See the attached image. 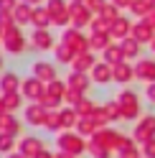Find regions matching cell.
<instances>
[{
    "mask_svg": "<svg viewBox=\"0 0 155 158\" xmlns=\"http://www.w3.org/2000/svg\"><path fill=\"white\" fill-rule=\"evenodd\" d=\"M13 148H15V138L8 135V133H0V153L10 156V153H15Z\"/></svg>",
    "mask_w": 155,
    "mask_h": 158,
    "instance_id": "8d00e7d4",
    "label": "cell"
},
{
    "mask_svg": "<svg viewBox=\"0 0 155 158\" xmlns=\"http://www.w3.org/2000/svg\"><path fill=\"white\" fill-rule=\"evenodd\" d=\"M97 130H99V127L94 125V120H92V117H79V123H76V133H79L81 138L92 140V138L97 135Z\"/></svg>",
    "mask_w": 155,
    "mask_h": 158,
    "instance_id": "d4e9b609",
    "label": "cell"
},
{
    "mask_svg": "<svg viewBox=\"0 0 155 158\" xmlns=\"http://www.w3.org/2000/svg\"><path fill=\"white\" fill-rule=\"evenodd\" d=\"M122 120H140V105L122 107Z\"/></svg>",
    "mask_w": 155,
    "mask_h": 158,
    "instance_id": "7bdbcfd3",
    "label": "cell"
},
{
    "mask_svg": "<svg viewBox=\"0 0 155 158\" xmlns=\"http://www.w3.org/2000/svg\"><path fill=\"white\" fill-rule=\"evenodd\" d=\"M23 115H26V123H28V125L41 127V125L46 123V115H48V110H43V107L38 105V102H33V105H26Z\"/></svg>",
    "mask_w": 155,
    "mask_h": 158,
    "instance_id": "30bf717a",
    "label": "cell"
},
{
    "mask_svg": "<svg viewBox=\"0 0 155 158\" xmlns=\"http://www.w3.org/2000/svg\"><path fill=\"white\" fill-rule=\"evenodd\" d=\"M117 158H142V151H140L137 145H132V148H125V151H120Z\"/></svg>",
    "mask_w": 155,
    "mask_h": 158,
    "instance_id": "ee69618b",
    "label": "cell"
},
{
    "mask_svg": "<svg viewBox=\"0 0 155 158\" xmlns=\"http://www.w3.org/2000/svg\"><path fill=\"white\" fill-rule=\"evenodd\" d=\"M33 77H38L43 84H48V82L56 79V66L48 64V61H36L33 64Z\"/></svg>",
    "mask_w": 155,
    "mask_h": 158,
    "instance_id": "2e32d148",
    "label": "cell"
},
{
    "mask_svg": "<svg viewBox=\"0 0 155 158\" xmlns=\"http://www.w3.org/2000/svg\"><path fill=\"white\" fill-rule=\"evenodd\" d=\"M132 38H137L140 44H153V38H155V28H153L150 23L140 21V23H135V26H132Z\"/></svg>",
    "mask_w": 155,
    "mask_h": 158,
    "instance_id": "9a60e30c",
    "label": "cell"
},
{
    "mask_svg": "<svg viewBox=\"0 0 155 158\" xmlns=\"http://www.w3.org/2000/svg\"><path fill=\"white\" fill-rule=\"evenodd\" d=\"M94 107H97V105H94L92 100H86V97H84V100H81L79 105H76L74 110H76V115H79V117H92V112H94Z\"/></svg>",
    "mask_w": 155,
    "mask_h": 158,
    "instance_id": "f35d334b",
    "label": "cell"
},
{
    "mask_svg": "<svg viewBox=\"0 0 155 158\" xmlns=\"http://www.w3.org/2000/svg\"><path fill=\"white\" fill-rule=\"evenodd\" d=\"M92 82L97 84H107V82H114V72H112V66L109 64H104V61H97V66L92 69Z\"/></svg>",
    "mask_w": 155,
    "mask_h": 158,
    "instance_id": "4fadbf2b",
    "label": "cell"
},
{
    "mask_svg": "<svg viewBox=\"0 0 155 158\" xmlns=\"http://www.w3.org/2000/svg\"><path fill=\"white\" fill-rule=\"evenodd\" d=\"M3 102H5V110L13 115V112L18 110V107L23 105V94H21V92H13V94H3Z\"/></svg>",
    "mask_w": 155,
    "mask_h": 158,
    "instance_id": "e575fe53",
    "label": "cell"
},
{
    "mask_svg": "<svg viewBox=\"0 0 155 158\" xmlns=\"http://www.w3.org/2000/svg\"><path fill=\"white\" fill-rule=\"evenodd\" d=\"M102 61L109 64V66H117V64H122V61H127V59H125V51H122L120 44H112V46H107V48L102 51Z\"/></svg>",
    "mask_w": 155,
    "mask_h": 158,
    "instance_id": "5bb4252c",
    "label": "cell"
},
{
    "mask_svg": "<svg viewBox=\"0 0 155 158\" xmlns=\"http://www.w3.org/2000/svg\"><path fill=\"white\" fill-rule=\"evenodd\" d=\"M112 72H114V82H120V84H127V82H132V79H135V66L127 64V61L112 66Z\"/></svg>",
    "mask_w": 155,
    "mask_h": 158,
    "instance_id": "ffe728a7",
    "label": "cell"
},
{
    "mask_svg": "<svg viewBox=\"0 0 155 158\" xmlns=\"http://www.w3.org/2000/svg\"><path fill=\"white\" fill-rule=\"evenodd\" d=\"M61 130H76V123H79V115H76L74 107H61Z\"/></svg>",
    "mask_w": 155,
    "mask_h": 158,
    "instance_id": "603a6c76",
    "label": "cell"
},
{
    "mask_svg": "<svg viewBox=\"0 0 155 158\" xmlns=\"http://www.w3.org/2000/svg\"><path fill=\"white\" fill-rule=\"evenodd\" d=\"M3 115H8V110H5V102H3V97H0V117Z\"/></svg>",
    "mask_w": 155,
    "mask_h": 158,
    "instance_id": "11a10c76",
    "label": "cell"
},
{
    "mask_svg": "<svg viewBox=\"0 0 155 158\" xmlns=\"http://www.w3.org/2000/svg\"><path fill=\"white\" fill-rule=\"evenodd\" d=\"M5 158H26V156H23V153H18V151H15V153H10V156H5Z\"/></svg>",
    "mask_w": 155,
    "mask_h": 158,
    "instance_id": "9f6ffc18",
    "label": "cell"
},
{
    "mask_svg": "<svg viewBox=\"0 0 155 158\" xmlns=\"http://www.w3.org/2000/svg\"><path fill=\"white\" fill-rule=\"evenodd\" d=\"M21 94L26 97V100H31V102H38V100L46 94V84H43L38 77H28V79H23Z\"/></svg>",
    "mask_w": 155,
    "mask_h": 158,
    "instance_id": "52a82bcc",
    "label": "cell"
},
{
    "mask_svg": "<svg viewBox=\"0 0 155 158\" xmlns=\"http://www.w3.org/2000/svg\"><path fill=\"white\" fill-rule=\"evenodd\" d=\"M33 28H48V26H54L51 23V13L46 10V5H38L33 8V21H31Z\"/></svg>",
    "mask_w": 155,
    "mask_h": 158,
    "instance_id": "cb8c5ba5",
    "label": "cell"
},
{
    "mask_svg": "<svg viewBox=\"0 0 155 158\" xmlns=\"http://www.w3.org/2000/svg\"><path fill=\"white\" fill-rule=\"evenodd\" d=\"M3 33H5V31H3V28H0V41H3Z\"/></svg>",
    "mask_w": 155,
    "mask_h": 158,
    "instance_id": "680465c9",
    "label": "cell"
},
{
    "mask_svg": "<svg viewBox=\"0 0 155 158\" xmlns=\"http://www.w3.org/2000/svg\"><path fill=\"white\" fill-rule=\"evenodd\" d=\"M21 77H18L15 72H5L3 77H0V94H13V92H21Z\"/></svg>",
    "mask_w": 155,
    "mask_h": 158,
    "instance_id": "8fae6325",
    "label": "cell"
},
{
    "mask_svg": "<svg viewBox=\"0 0 155 158\" xmlns=\"http://www.w3.org/2000/svg\"><path fill=\"white\" fill-rule=\"evenodd\" d=\"M15 21H13V13H0V28L8 31V28H13Z\"/></svg>",
    "mask_w": 155,
    "mask_h": 158,
    "instance_id": "bcb514c9",
    "label": "cell"
},
{
    "mask_svg": "<svg viewBox=\"0 0 155 158\" xmlns=\"http://www.w3.org/2000/svg\"><path fill=\"white\" fill-rule=\"evenodd\" d=\"M69 13H71V28H79V31L84 26H92L94 21V13L84 3H69Z\"/></svg>",
    "mask_w": 155,
    "mask_h": 158,
    "instance_id": "5b68a950",
    "label": "cell"
},
{
    "mask_svg": "<svg viewBox=\"0 0 155 158\" xmlns=\"http://www.w3.org/2000/svg\"><path fill=\"white\" fill-rule=\"evenodd\" d=\"M92 120H94V125L99 127V130H102V127H107V125H109L107 115H104V105H97V107H94V112H92Z\"/></svg>",
    "mask_w": 155,
    "mask_h": 158,
    "instance_id": "74e56055",
    "label": "cell"
},
{
    "mask_svg": "<svg viewBox=\"0 0 155 158\" xmlns=\"http://www.w3.org/2000/svg\"><path fill=\"white\" fill-rule=\"evenodd\" d=\"M36 158H54V153H51V151H41Z\"/></svg>",
    "mask_w": 155,
    "mask_h": 158,
    "instance_id": "db71d44e",
    "label": "cell"
},
{
    "mask_svg": "<svg viewBox=\"0 0 155 158\" xmlns=\"http://www.w3.org/2000/svg\"><path fill=\"white\" fill-rule=\"evenodd\" d=\"M0 133H8V135H13V138H18L21 135V120H18L15 115H3L0 117Z\"/></svg>",
    "mask_w": 155,
    "mask_h": 158,
    "instance_id": "d6986e66",
    "label": "cell"
},
{
    "mask_svg": "<svg viewBox=\"0 0 155 158\" xmlns=\"http://www.w3.org/2000/svg\"><path fill=\"white\" fill-rule=\"evenodd\" d=\"M38 105H41L43 110H48V112H51V110H59L61 100H56V97H51V94H43L41 100H38Z\"/></svg>",
    "mask_w": 155,
    "mask_h": 158,
    "instance_id": "ab89813d",
    "label": "cell"
},
{
    "mask_svg": "<svg viewBox=\"0 0 155 158\" xmlns=\"http://www.w3.org/2000/svg\"><path fill=\"white\" fill-rule=\"evenodd\" d=\"M0 69H3V56H0Z\"/></svg>",
    "mask_w": 155,
    "mask_h": 158,
    "instance_id": "94428289",
    "label": "cell"
},
{
    "mask_svg": "<svg viewBox=\"0 0 155 158\" xmlns=\"http://www.w3.org/2000/svg\"><path fill=\"white\" fill-rule=\"evenodd\" d=\"M117 102H120V107H135V105H140V97L132 89H122L117 94Z\"/></svg>",
    "mask_w": 155,
    "mask_h": 158,
    "instance_id": "f546056e",
    "label": "cell"
},
{
    "mask_svg": "<svg viewBox=\"0 0 155 158\" xmlns=\"http://www.w3.org/2000/svg\"><path fill=\"white\" fill-rule=\"evenodd\" d=\"M99 18H102V21H107V23L112 26V23H117L122 15H120V8L114 5V3H107V5H104V10L99 13Z\"/></svg>",
    "mask_w": 155,
    "mask_h": 158,
    "instance_id": "4dcf8cb0",
    "label": "cell"
},
{
    "mask_svg": "<svg viewBox=\"0 0 155 158\" xmlns=\"http://www.w3.org/2000/svg\"><path fill=\"white\" fill-rule=\"evenodd\" d=\"M86 8H89V10L92 13H97V15H99L102 10H104V5H107V0H86V3H84Z\"/></svg>",
    "mask_w": 155,
    "mask_h": 158,
    "instance_id": "f6af8a7d",
    "label": "cell"
},
{
    "mask_svg": "<svg viewBox=\"0 0 155 158\" xmlns=\"http://www.w3.org/2000/svg\"><path fill=\"white\" fill-rule=\"evenodd\" d=\"M3 46H5V51H10V54H21L26 48V38H23V33H21L18 26L8 28V31L3 33Z\"/></svg>",
    "mask_w": 155,
    "mask_h": 158,
    "instance_id": "8992f818",
    "label": "cell"
},
{
    "mask_svg": "<svg viewBox=\"0 0 155 158\" xmlns=\"http://www.w3.org/2000/svg\"><path fill=\"white\" fill-rule=\"evenodd\" d=\"M112 3L117 5V8H130V5H132V0H112Z\"/></svg>",
    "mask_w": 155,
    "mask_h": 158,
    "instance_id": "f907efd6",
    "label": "cell"
},
{
    "mask_svg": "<svg viewBox=\"0 0 155 158\" xmlns=\"http://www.w3.org/2000/svg\"><path fill=\"white\" fill-rule=\"evenodd\" d=\"M153 13H155V3H153Z\"/></svg>",
    "mask_w": 155,
    "mask_h": 158,
    "instance_id": "6125c7cd",
    "label": "cell"
},
{
    "mask_svg": "<svg viewBox=\"0 0 155 158\" xmlns=\"http://www.w3.org/2000/svg\"><path fill=\"white\" fill-rule=\"evenodd\" d=\"M54 54H56V61H61V64H74V59H76V54H74L64 41H61L59 46H54Z\"/></svg>",
    "mask_w": 155,
    "mask_h": 158,
    "instance_id": "83f0119b",
    "label": "cell"
},
{
    "mask_svg": "<svg viewBox=\"0 0 155 158\" xmlns=\"http://www.w3.org/2000/svg\"><path fill=\"white\" fill-rule=\"evenodd\" d=\"M130 10H132V13H135V15H137L140 21H142V18L148 15L150 10H153V3H150V0H132Z\"/></svg>",
    "mask_w": 155,
    "mask_h": 158,
    "instance_id": "1f68e13d",
    "label": "cell"
},
{
    "mask_svg": "<svg viewBox=\"0 0 155 158\" xmlns=\"http://www.w3.org/2000/svg\"><path fill=\"white\" fill-rule=\"evenodd\" d=\"M89 46H92V51H104L107 46H112V36L109 33H92Z\"/></svg>",
    "mask_w": 155,
    "mask_h": 158,
    "instance_id": "4316f807",
    "label": "cell"
},
{
    "mask_svg": "<svg viewBox=\"0 0 155 158\" xmlns=\"http://www.w3.org/2000/svg\"><path fill=\"white\" fill-rule=\"evenodd\" d=\"M132 26L135 23H130L127 18H120L117 23H112V28H109V36H112V41H125V38H130L132 36Z\"/></svg>",
    "mask_w": 155,
    "mask_h": 158,
    "instance_id": "7c38bea8",
    "label": "cell"
},
{
    "mask_svg": "<svg viewBox=\"0 0 155 158\" xmlns=\"http://www.w3.org/2000/svg\"><path fill=\"white\" fill-rule=\"evenodd\" d=\"M132 138L137 145H145L148 140H153L155 138V115H142L132 130Z\"/></svg>",
    "mask_w": 155,
    "mask_h": 158,
    "instance_id": "277c9868",
    "label": "cell"
},
{
    "mask_svg": "<svg viewBox=\"0 0 155 158\" xmlns=\"http://www.w3.org/2000/svg\"><path fill=\"white\" fill-rule=\"evenodd\" d=\"M66 92H69V84L61 82V79H54V82L46 84V94H51V97H56V100H61V102H64Z\"/></svg>",
    "mask_w": 155,
    "mask_h": 158,
    "instance_id": "484cf974",
    "label": "cell"
},
{
    "mask_svg": "<svg viewBox=\"0 0 155 158\" xmlns=\"http://www.w3.org/2000/svg\"><path fill=\"white\" fill-rule=\"evenodd\" d=\"M150 3H155V0H150Z\"/></svg>",
    "mask_w": 155,
    "mask_h": 158,
    "instance_id": "be15d7a7",
    "label": "cell"
},
{
    "mask_svg": "<svg viewBox=\"0 0 155 158\" xmlns=\"http://www.w3.org/2000/svg\"><path fill=\"white\" fill-rule=\"evenodd\" d=\"M43 127H46V130H51V133H61V115H59V110H51V112L46 115Z\"/></svg>",
    "mask_w": 155,
    "mask_h": 158,
    "instance_id": "836d02e7",
    "label": "cell"
},
{
    "mask_svg": "<svg viewBox=\"0 0 155 158\" xmlns=\"http://www.w3.org/2000/svg\"><path fill=\"white\" fill-rule=\"evenodd\" d=\"M66 84L71 87V89H76V92H86L89 89V84H92V77L89 74H81V72H71L69 74V79H66Z\"/></svg>",
    "mask_w": 155,
    "mask_h": 158,
    "instance_id": "ac0fdd59",
    "label": "cell"
},
{
    "mask_svg": "<svg viewBox=\"0 0 155 158\" xmlns=\"http://www.w3.org/2000/svg\"><path fill=\"white\" fill-rule=\"evenodd\" d=\"M46 10L51 13V23L54 26H71V13H69V3L66 0H48Z\"/></svg>",
    "mask_w": 155,
    "mask_h": 158,
    "instance_id": "3957f363",
    "label": "cell"
},
{
    "mask_svg": "<svg viewBox=\"0 0 155 158\" xmlns=\"http://www.w3.org/2000/svg\"><path fill=\"white\" fill-rule=\"evenodd\" d=\"M145 97H148V100L155 105V82H153V84H148V89H145Z\"/></svg>",
    "mask_w": 155,
    "mask_h": 158,
    "instance_id": "681fc988",
    "label": "cell"
},
{
    "mask_svg": "<svg viewBox=\"0 0 155 158\" xmlns=\"http://www.w3.org/2000/svg\"><path fill=\"white\" fill-rule=\"evenodd\" d=\"M150 48H153V51H155V38H153V44H150Z\"/></svg>",
    "mask_w": 155,
    "mask_h": 158,
    "instance_id": "6f0895ef",
    "label": "cell"
},
{
    "mask_svg": "<svg viewBox=\"0 0 155 158\" xmlns=\"http://www.w3.org/2000/svg\"><path fill=\"white\" fill-rule=\"evenodd\" d=\"M104 115H107L109 123L122 120V107H120V102H117V100H114V102H107V105H104Z\"/></svg>",
    "mask_w": 155,
    "mask_h": 158,
    "instance_id": "d590c367",
    "label": "cell"
},
{
    "mask_svg": "<svg viewBox=\"0 0 155 158\" xmlns=\"http://www.w3.org/2000/svg\"><path fill=\"white\" fill-rule=\"evenodd\" d=\"M54 158H76V156H71V153H64V151H59V153H54Z\"/></svg>",
    "mask_w": 155,
    "mask_h": 158,
    "instance_id": "816d5d0a",
    "label": "cell"
},
{
    "mask_svg": "<svg viewBox=\"0 0 155 158\" xmlns=\"http://www.w3.org/2000/svg\"><path fill=\"white\" fill-rule=\"evenodd\" d=\"M18 3H28V5H33V8H38V3H43V0H18Z\"/></svg>",
    "mask_w": 155,
    "mask_h": 158,
    "instance_id": "f5cc1de1",
    "label": "cell"
},
{
    "mask_svg": "<svg viewBox=\"0 0 155 158\" xmlns=\"http://www.w3.org/2000/svg\"><path fill=\"white\" fill-rule=\"evenodd\" d=\"M31 41H33L36 48H41V51H46V48H54V36L48 33V28H36Z\"/></svg>",
    "mask_w": 155,
    "mask_h": 158,
    "instance_id": "44dd1931",
    "label": "cell"
},
{
    "mask_svg": "<svg viewBox=\"0 0 155 158\" xmlns=\"http://www.w3.org/2000/svg\"><path fill=\"white\" fill-rule=\"evenodd\" d=\"M135 79L153 84L155 82V59H142V61L135 64Z\"/></svg>",
    "mask_w": 155,
    "mask_h": 158,
    "instance_id": "9c48e42d",
    "label": "cell"
},
{
    "mask_svg": "<svg viewBox=\"0 0 155 158\" xmlns=\"http://www.w3.org/2000/svg\"><path fill=\"white\" fill-rule=\"evenodd\" d=\"M41 151H46L41 138H36V135H26V138H21V145H18V153H23L26 158H36L38 153H41Z\"/></svg>",
    "mask_w": 155,
    "mask_h": 158,
    "instance_id": "ba28073f",
    "label": "cell"
},
{
    "mask_svg": "<svg viewBox=\"0 0 155 158\" xmlns=\"http://www.w3.org/2000/svg\"><path fill=\"white\" fill-rule=\"evenodd\" d=\"M56 145H59V151H64V153L81 156L86 148H89V140H86V138H81L76 130H61L59 138H56Z\"/></svg>",
    "mask_w": 155,
    "mask_h": 158,
    "instance_id": "6da1fadb",
    "label": "cell"
},
{
    "mask_svg": "<svg viewBox=\"0 0 155 158\" xmlns=\"http://www.w3.org/2000/svg\"><path fill=\"white\" fill-rule=\"evenodd\" d=\"M89 28H92V33H109V28H112V26H109L107 21H102L99 15H94V21H92Z\"/></svg>",
    "mask_w": 155,
    "mask_h": 158,
    "instance_id": "60d3db41",
    "label": "cell"
},
{
    "mask_svg": "<svg viewBox=\"0 0 155 158\" xmlns=\"http://www.w3.org/2000/svg\"><path fill=\"white\" fill-rule=\"evenodd\" d=\"M94 66H97V59H94V54L89 51V54H79V56L74 59V64H71V72H81V74H89Z\"/></svg>",
    "mask_w": 155,
    "mask_h": 158,
    "instance_id": "e0dca14e",
    "label": "cell"
},
{
    "mask_svg": "<svg viewBox=\"0 0 155 158\" xmlns=\"http://www.w3.org/2000/svg\"><path fill=\"white\" fill-rule=\"evenodd\" d=\"M61 41L69 46L76 56H79V54H89V51H92V46H89V36H84L79 28H71V26H69V28L64 31Z\"/></svg>",
    "mask_w": 155,
    "mask_h": 158,
    "instance_id": "7a4b0ae2",
    "label": "cell"
},
{
    "mask_svg": "<svg viewBox=\"0 0 155 158\" xmlns=\"http://www.w3.org/2000/svg\"><path fill=\"white\" fill-rule=\"evenodd\" d=\"M81 100H84V94H81V92H76V89H71V87H69V92H66L64 102L69 105V107H76V105H79Z\"/></svg>",
    "mask_w": 155,
    "mask_h": 158,
    "instance_id": "b9f144b4",
    "label": "cell"
},
{
    "mask_svg": "<svg viewBox=\"0 0 155 158\" xmlns=\"http://www.w3.org/2000/svg\"><path fill=\"white\" fill-rule=\"evenodd\" d=\"M71 3H86V0H71Z\"/></svg>",
    "mask_w": 155,
    "mask_h": 158,
    "instance_id": "91938a15",
    "label": "cell"
},
{
    "mask_svg": "<svg viewBox=\"0 0 155 158\" xmlns=\"http://www.w3.org/2000/svg\"><path fill=\"white\" fill-rule=\"evenodd\" d=\"M86 153H89L92 158H112V151H109V148H104L102 143H97V140H89Z\"/></svg>",
    "mask_w": 155,
    "mask_h": 158,
    "instance_id": "d6a6232c",
    "label": "cell"
},
{
    "mask_svg": "<svg viewBox=\"0 0 155 158\" xmlns=\"http://www.w3.org/2000/svg\"><path fill=\"white\" fill-rule=\"evenodd\" d=\"M13 21H15V26L18 23H31L33 21V5H28V3H18L15 5V10H13Z\"/></svg>",
    "mask_w": 155,
    "mask_h": 158,
    "instance_id": "7402d4cb",
    "label": "cell"
},
{
    "mask_svg": "<svg viewBox=\"0 0 155 158\" xmlns=\"http://www.w3.org/2000/svg\"><path fill=\"white\" fill-rule=\"evenodd\" d=\"M18 0H0V13H13Z\"/></svg>",
    "mask_w": 155,
    "mask_h": 158,
    "instance_id": "c3c4849f",
    "label": "cell"
},
{
    "mask_svg": "<svg viewBox=\"0 0 155 158\" xmlns=\"http://www.w3.org/2000/svg\"><path fill=\"white\" fill-rule=\"evenodd\" d=\"M142 158H155V138L142 145Z\"/></svg>",
    "mask_w": 155,
    "mask_h": 158,
    "instance_id": "7dc6e473",
    "label": "cell"
},
{
    "mask_svg": "<svg viewBox=\"0 0 155 158\" xmlns=\"http://www.w3.org/2000/svg\"><path fill=\"white\" fill-rule=\"evenodd\" d=\"M122 46V51H125V59H137L140 56V41H137V38H125V41L120 44Z\"/></svg>",
    "mask_w": 155,
    "mask_h": 158,
    "instance_id": "f1b7e54d",
    "label": "cell"
}]
</instances>
